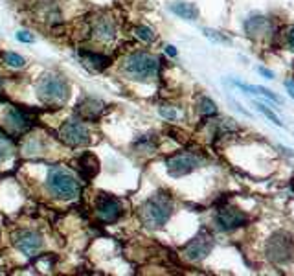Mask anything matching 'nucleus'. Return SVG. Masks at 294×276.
<instances>
[{"instance_id": "f257e3e1", "label": "nucleus", "mask_w": 294, "mask_h": 276, "mask_svg": "<svg viewBox=\"0 0 294 276\" xmlns=\"http://www.w3.org/2000/svg\"><path fill=\"white\" fill-rule=\"evenodd\" d=\"M173 214V199L167 193H155L138 210V217L147 228H160Z\"/></svg>"}, {"instance_id": "f03ea898", "label": "nucleus", "mask_w": 294, "mask_h": 276, "mask_svg": "<svg viewBox=\"0 0 294 276\" xmlns=\"http://www.w3.org/2000/svg\"><path fill=\"white\" fill-rule=\"evenodd\" d=\"M37 96L46 105H64L70 98V85L57 74H46L37 85Z\"/></svg>"}, {"instance_id": "7ed1b4c3", "label": "nucleus", "mask_w": 294, "mask_h": 276, "mask_svg": "<svg viewBox=\"0 0 294 276\" xmlns=\"http://www.w3.org/2000/svg\"><path fill=\"white\" fill-rule=\"evenodd\" d=\"M121 70L129 79L147 81L158 74V59L147 52H134V54L127 55Z\"/></svg>"}, {"instance_id": "20e7f679", "label": "nucleus", "mask_w": 294, "mask_h": 276, "mask_svg": "<svg viewBox=\"0 0 294 276\" xmlns=\"http://www.w3.org/2000/svg\"><path fill=\"white\" fill-rule=\"evenodd\" d=\"M46 182H48V190L59 199H74L79 193L78 179L68 170L59 168V166L50 168Z\"/></svg>"}, {"instance_id": "39448f33", "label": "nucleus", "mask_w": 294, "mask_h": 276, "mask_svg": "<svg viewBox=\"0 0 294 276\" xmlns=\"http://www.w3.org/2000/svg\"><path fill=\"white\" fill-rule=\"evenodd\" d=\"M266 258L274 263H287L294 258V239L287 232H276L266 241Z\"/></svg>"}, {"instance_id": "423d86ee", "label": "nucleus", "mask_w": 294, "mask_h": 276, "mask_svg": "<svg viewBox=\"0 0 294 276\" xmlns=\"http://www.w3.org/2000/svg\"><path fill=\"white\" fill-rule=\"evenodd\" d=\"M165 166H167V173L175 179H179V177H184V175L191 173L193 170H197L201 166V158L193 153H177L165 160Z\"/></svg>"}, {"instance_id": "0eeeda50", "label": "nucleus", "mask_w": 294, "mask_h": 276, "mask_svg": "<svg viewBox=\"0 0 294 276\" xmlns=\"http://www.w3.org/2000/svg\"><path fill=\"white\" fill-rule=\"evenodd\" d=\"M59 138L70 147H83L90 142V133L79 122H64L59 129Z\"/></svg>"}, {"instance_id": "6e6552de", "label": "nucleus", "mask_w": 294, "mask_h": 276, "mask_svg": "<svg viewBox=\"0 0 294 276\" xmlns=\"http://www.w3.org/2000/svg\"><path fill=\"white\" fill-rule=\"evenodd\" d=\"M211 248H213V239H211L210 234L202 232V234L193 238L184 247V258L189 260V262H201V260H204L211 252Z\"/></svg>"}, {"instance_id": "1a4fd4ad", "label": "nucleus", "mask_w": 294, "mask_h": 276, "mask_svg": "<svg viewBox=\"0 0 294 276\" xmlns=\"http://www.w3.org/2000/svg\"><path fill=\"white\" fill-rule=\"evenodd\" d=\"M96 212L101 221H105V223H116V221L121 217V214H124V202L119 201L118 197H114V195H103V197H100V201H97Z\"/></svg>"}, {"instance_id": "9d476101", "label": "nucleus", "mask_w": 294, "mask_h": 276, "mask_svg": "<svg viewBox=\"0 0 294 276\" xmlns=\"http://www.w3.org/2000/svg\"><path fill=\"white\" fill-rule=\"evenodd\" d=\"M42 243V236L35 230H18L13 236V245L26 256H33L37 250H41Z\"/></svg>"}, {"instance_id": "9b49d317", "label": "nucleus", "mask_w": 294, "mask_h": 276, "mask_svg": "<svg viewBox=\"0 0 294 276\" xmlns=\"http://www.w3.org/2000/svg\"><path fill=\"white\" fill-rule=\"evenodd\" d=\"M247 214L235 206H223L217 212V225L220 230H235L247 223Z\"/></svg>"}, {"instance_id": "f8f14e48", "label": "nucleus", "mask_w": 294, "mask_h": 276, "mask_svg": "<svg viewBox=\"0 0 294 276\" xmlns=\"http://www.w3.org/2000/svg\"><path fill=\"white\" fill-rule=\"evenodd\" d=\"M103 109H105V105H103V101L101 100H97V98H85V100L79 101V105L76 107V114H78L81 120L94 122V120L100 118Z\"/></svg>"}, {"instance_id": "ddd939ff", "label": "nucleus", "mask_w": 294, "mask_h": 276, "mask_svg": "<svg viewBox=\"0 0 294 276\" xmlns=\"http://www.w3.org/2000/svg\"><path fill=\"white\" fill-rule=\"evenodd\" d=\"M79 170H81L83 179H94L100 173V158L94 153H83L81 158H79Z\"/></svg>"}, {"instance_id": "4468645a", "label": "nucleus", "mask_w": 294, "mask_h": 276, "mask_svg": "<svg viewBox=\"0 0 294 276\" xmlns=\"http://www.w3.org/2000/svg\"><path fill=\"white\" fill-rule=\"evenodd\" d=\"M114 22L110 20V18L107 17H101L97 18L96 22H94V28H92V33H94V37L96 39H100V41L103 42H109L114 39Z\"/></svg>"}, {"instance_id": "2eb2a0df", "label": "nucleus", "mask_w": 294, "mask_h": 276, "mask_svg": "<svg viewBox=\"0 0 294 276\" xmlns=\"http://www.w3.org/2000/svg\"><path fill=\"white\" fill-rule=\"evenodd\" d=\"M169 9L175 15H179L180 18H186V20H197L199 17V9L195 4H189V2H182V0H177V2H171Z\"/></svg>"}, {"instance_id": "dca6fc26", "label": "nucleus", "mask_w": 294, "mask_h": 276, "mask_svg": "<svg viewBox=\"0 0 294 276\" xmlns=\"http://www.w3.org/2000/svg\"><path fill=\"white\" fill-rule=\"evenodd\" d=\"M8 124L11 125V127L18 129V131H24V129H28L30 125H32V116L28 114L26 110H22V109H18V107H15V109L9 110Z\"/></svg>"}, {"instance_id": "f3484780", "label": "nucleus", "mask_w": 294, "mask_h": 276, "mask_svg": "<svg viewBox=\"0 0 294 276\" xmlns=\"http://www.w3.org/2000/svg\"><path fill=\"white\" fill-rule=\"evenodd\" d=\"M79 54H81V57L85 59V63L90 64L94 70H103L110 64V57H107V55L103 54H94V52H87V50H81Z\"/></svg>"}, {"instance_id": "a211bd4d", "label": "nucleus", "mask_w": 294, "mask_h": 276, "mask_svg": "<svg viewBox=\"0 0 294 276\" xmlns=\"http://www.w3.org/2000/svg\"><path fill=\"white\" fill-rule=\"evenodd\" d=\"M266 26H268V20H266V18L254 17L247 22V32L248 33H259V32H263V30H266Z\"/></svg>"}, {"instance_id": "6ab92c4d", "label": "nucleus", "mask_w": 294, "mask_h": 276, "mask_svg": "<svg viewBox=\"0 0 294 276\" xmlns=\"http://www.w3.org/2000/svg\"><path fill=\"white\" fill-rule=\"evenodd\" d=\"M254 105H256V109L259 110L261 114H265L266 118L271 120V122H272V124H274V125H280V127H283V122H281V120L278 118V116H276V112H272V110L268 109V107H266V105H263V103H259V101H256Z\"/></svg>"}, {"instance_id": "aec40b11", "label": "nucleus", "mask_w": 294, "mask_h": 276, "mask_svg": "<svg viewBox=\"0 0 294 276\" xmlns=\"http://www.w3.org/2000/svg\"><path fill=\"white\" fill-rule=\"evenodd\" d=\"M134 33H136L138 39H142L143 42H153L156 39L155 32H153L151 28H147V26H136V28H134Z\"/></svg>"}, {"instance_id": "412c9836", "label": "nucleus", "mask_w": 294, "mask_h": 276, "mask_svg": "<svg viewBox=\"0 0 294 276\" xmlns=\"http://www.w3.org/2000/svg\"><path fill=\"white\" fill-rule=\"evenodd\" d=\"M199 109H201V112L204 116H213L217 114V107L215 103L210 100V98H202L201 103H199Z\"/></svg>"}, {"instance_id": "4be33fe9", "label": "nucleus", "mask_w": 294, "mask_h": 276, "mask_svg": "<svg viewBox=\"0 0 294 276\" xmlns=\"http://www.w3.org/2000/svg\"><path fill=\"white\" fill-rule=\"evenodd\" d=\"M4 61L9 64V66H15V68H20V66H24V64H26V61H24L18 54H13V52H6Z\"/></svg>"}, {"instance_id": "5701e85b", "label": "nucleus", "mask_w": 294, "mask_h": 276, "mask_svg": "<svg viewBox=\"0 0 294 276\" xmlns=\"http://www.w3.org/2000/svg\"><path fill=\"white\" fill-rule=\"evenodd\" d=\"M204 35L208 37V39H211V41H215V42H220V44H230V39L228 37H225L223 33H219V32H213V30H204Z\"/></svg>"}, {"instance_id": "b1692460", "label": "nucleus", "mask_w": 294, "mask_h": 276, "mask_svg": "<svg viewBox=\"0 0 294 276\" xmlns=\"http://www.w3.org/2000/svg\"><path fill=\"white\" fill-rule=\"evenodd\" d=\"M158 112H160V116H164L165 120H175L179 116L177 109H173V107H169V105H162L160 109H158Z\"/></svg>"}, {"instance_id": "393cba45", "label": "nucleus", "mask_w": 294, "mask_h": 276, "mask_svg": "<svg viewBox=\"0 0 294 276\" xmlns=\"http://www.w3.org/2000/svg\"><path fill=\"white\" fill-rule=\"evenodd\" d=\"M17 39L20 42H28V44H32V42L35 41V37H33L30 32H18L17 33Z\"/></svg>"}, {"instance_id": "a878e982", "label": "nucleus", "mask_w": 294, "mask_h": 276, "mask_svg": "<svg viewBox=\"0 0 294 276\" xmlns=\"http://www.w3.org/2000/svg\"><path fill=\"white\" fill-rule=\"evenodd\" d=\"M9 155H11L9 146H8V144H4V142H0V162H4Z\"/></svg>"}, {"instance_id": "bb28decb", "label": "nucleus", "mask_w": 294, "mask_h": 276, "mask_svg": "<svg viewBox=\"0 0 294 276\" xmlns=\"http://www.w3.org/2000/svg\"><path fill=\"white\" fill-rule=\"evenodd\" d=\"M257 70H259V74H261L263 78H266V79H274V74H272L268 68H265V66H259V68H257Z\"/></svg>"}, {"instance_id": "cd10ccee", "label": "nucleus", "mask_w": 294, "mask_h": 276, "mask_svg": "<svg viewBox=\"0 0 294 276\" xmlns=\"http://www.w3.org/2000/svg\"><path fill=\"white\" fill-rule=\"evenodd\" d=\"M285 87H287V90H289L290 98L294 100V83L292 81H287V83H285Z\"/></svg>"}, {"instance_id": "c85d7f7f", "label": "nucleus", "mask_w": 294, "mask_h": 276, "mask_svg": "<svg viewBox=\"0 0 294 276\" xmlns=\"http://www.w3.org/2000/svg\"><path fill=\"white\" fill-rule=\"evenodd\" d=\"M165 54L167 55H171V57H175V55H177V50H175V46H165Z\"/></svg>"}, {"instance_id": "c756f323", "label": "nucleus", "mask_w": 294, "mask_h": 276, "mask_svg": "<svg viewBox=\"0 0 294 276\" xmlns=\"http://www.w3.org/2000/svg\"><path fill=\"white\" fill-rule=\"evenodd\" d=\"M289 44L294 48V28L290 30V33H289Z\"/></svg>"}]
</instances>
